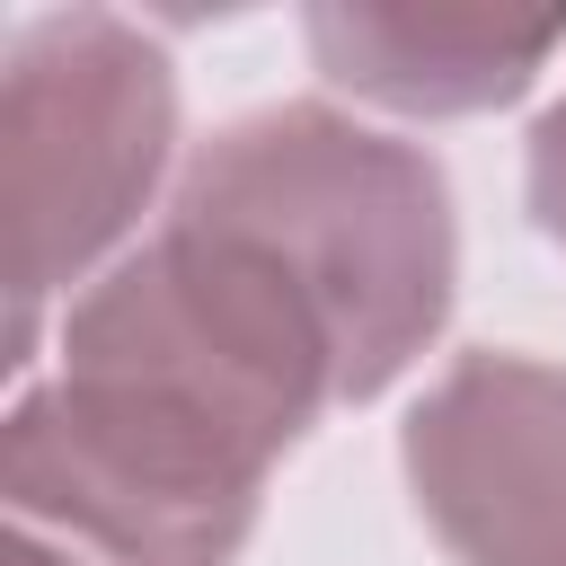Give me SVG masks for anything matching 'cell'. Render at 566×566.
Returning a JSON list of instances; mask_svg holds the SVG:
<instances>
[{
    "label": "cell",
    "mask_w": 566,
    "mask_h": 566,
    "mask_svg": "<svg viewBox=\"0 0 566 566\" xmlns=\"http://www.w3.org/2000/svg\"><path fill=\"white\" fill-rule=\"evenodd\" d=\"M177 221L274 256L336 336L345 407L380 398L451 318L460 221L433 150L371 133L318 97L256 106L186 150L168 186Z\"/></svg>",
    "instance_id": "6da1fadb"
},
{
    "label": "cell",
    "mask_w": 566,
    "mask_h": 566,
    "mask_svg": "<svg viewBox=\"0 0 566 566\" xmlns=\"http://www.w3.org/2000/svg\"><path fill=\"white\" fill-rule=\"evenodd\" d=\"M177 62L115 9H44L0 62L9 203V371L35 363L44 310L80 301L177 186Z\"/></svg>",
    "instance_id": "7a4b0ae2"
},
{
    "label": "cell",
    "mask_w": 566,
    "mask_h": 566,
    "mask_svg": "<svg viewBox=\"0 0 566 566\" xmlns=\"http://www.w3.org/2000/svg\"><path fill=\"white\" fill-rule=\"evenodd\" d=\"M265 460L106 380H18L0 486L18 531L80 566H239L265 513Z\"/></svg>",
    "instance_id": "3957f363"
},
{
    "label": "cell",
    "mask_w": 566,
    "mask_h": 566,
    "mask_svg": "<svg viewBox=\"0 0 566 566\" xmlns=\"http://www.w3.org/2000/svg\"><path fill=\"white\" fill-rule=\"evenodd\" d=\"M398 478L451 566H566V363L460 354L407 407Z\"/></svg>",
    "instance_id": "277c9868"
},
{
    "label": "cell",
    "mask_w": 566,
    "mask_h": 566,
    "mask_svg": "<svg viewBox=\"0 0 566 566\" xmlns=\"http://www.w3.org/2000/svg\"><path fill=\"white\" fill-rule=\"evenodd\" d=\"M301 44L327 88L389 115H486L539 88L566 53V9H469V0H318L301 9Z\"/></svg>",
    "instance_id": "5b68a950"
},
{
    "label": "cell",
    "mask_w": 566,
    "mask_h": 566,
    "mask_svg": "<svg viewBox=\"0 0 566 566\" xmlns=\"http://www.w3.org/2000/svg\"><path fill=\"white\" fill-rule=\"evenodd\" d=\"M522 203H531V230L548 248H566V97L531 124V150H522Z\"/></svg>",
    "instance_id": "8992f818"
},
{
    "label": "cell",
    "mask_w": 566,
    "mask_h": 566,
    "mask_svg": "<svg viewBox=\"0 0 566 566\" xmlns=\"http://www.w3.org/2000/svg\"><path fill=\"white\" fill-rule=\"evenodd\" d=\"M9 566H80V557L53 548V539H35V531H18V539H9Z\"/></svg>",
    "instance_id": "52a82bcc"
}]
</instances>
